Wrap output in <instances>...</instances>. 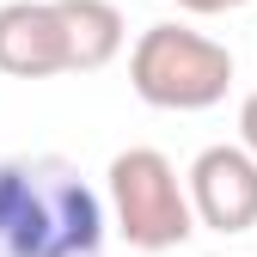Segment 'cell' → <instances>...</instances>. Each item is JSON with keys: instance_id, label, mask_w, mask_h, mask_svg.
I'll return each mask as SVG.
<instances>
[{"instance_id": "1", "label": "cell", "mask_w": 257, "mask_h": 257, "mask_svg": "<svg viewBox=\"0 0 257 257\" xmlns=\"http://www.w3.org/2000/svg\"><path fill=\"white\" fill-rule=\"evenodd\" d=\"M110 208L61 153L0 159V257H104Z\"/></svg>"}, {"instance_id": "2", "label": "cell", "mask_w": 257, "mask_h": 257, "mask_svg": "<svg viewBox=\"0 0 257 257\" xmlns=\"http://www.w3.org/2000/svg\"><path fill=\"white\" fill-rule=\"evenodd\" d=\"M128 86L153 110H208L233 86V49L190 25H147L128 49Z\"/></svg>"}, {"instance_id": "3", "label": "cell", "mask_w": 257, "mask_h": 257, "mask_svg": "<svg viewBox=\"0 0 257 257\" xmlns=\"http://www.w3.org/2000/svg\"><path fill=\"white\" fill-rule=\"evenodd\" d=\"M104 196H110L116 233L135 251H178L196 233L184 178L159 147H122L110 159V172H104Z\"/></svg>"}, {"instance_id": "4", "label": "cell", "mask_w": 257, "mask_h": 257, "mask_svg": "<svg viewBox=\"0 0 257 257\" xmlns=\"http://www.w3.org/2000/svg\"><path fill=\"white\" fill-rule=\"evenodd\" d=\"M184 196L196 227L208 233H251L257 227V159L233 141L202 147L184 172Z\"/></svg>"}, {"instance_id": "5", "label": "cell", "mask_w": 257, "mask_h": 257, "mask_svg": "<svg viewBox=\"0 0 257 257\" xmlns=\"http://www.w3.org/2000/svg\"><path fill=\"white\" fill-rule=\"evenodd\" d=\"M0 74L13 80L68 74V37H61L55 0H7L0 7Z\"/></svg>"}, {"instance_id": "6", "label": "cell", "mask_w": 257, "mask_h": 257, "mask_svg": "<svg viewBox=\"0 0 257 257\" xmlns=\"http://www.w3.org/2000/svg\"><path fill=\"white\" fill-rule=\"evenodd\" d=\"M61 13V37H68V74H98L122 55L128 25L110 0H55Z\"/></svg>"}, {"instance_id": "7", "label": "cell", "mask_w": 257, "mask_h": 257, "mask_svg": "<svg viewBox=\"0 0 257 257\" xmlns=\"http://www.w3.org/2000/svg\"><path fill=\"white\" fill-rule=\"evenodd\" d=\"M239 147L257 159V92H245V104H239Z\"/></svg>"}, {"instance_id": "8", "label": "cell", "mask_w": 257, "mask_h": 257, "mask_svg": "<svg viewBox=\"0 0 257 257\" xmlns=\"http://www.w3.org/2000/svg\"><path fill=\"white\" fill-rule=\"evenodd\" d=\"M184 13H196V19H214V13H239V7H251V0H178Z\"/></svg>"}]
</instances>
